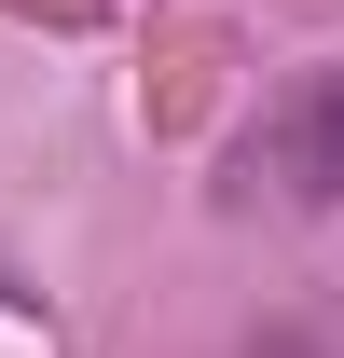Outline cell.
<instances>
[{
    "mask_svg": "<svg viewBox=\"0 0 344 358\" xmlns=\"http://www.w3.org/2000/svg\"><path fill=\"white\" fill-rule=\"evenodd\" d=\"M234 193H248V207H344V55H317V69L234 138Z\"/></svg>",
    "mask_w": 344,
    "mask_h": 358,
    "instance_id": "1",
    "label": "cell"
},
{
    "mask_svg": "<svg viewBox=\"0 0 344 358\" xmlns=\"http://www.w3.org/2000/svg\"><path fill=\"white\" fill-rule=\"evenodd\" d=\"M0 303H14V289H0Z\"/></svg>",
    "mask_w": 344,
    "mask_h": 358,
    "instance_id": "3",
    "label": "cell"
},
{
    "mask_svg": "<svg viewBox=\"0 0 344 358\" xmlns=\"http://www.w3.org/2000/svg\"><path fill=\"white\" fill-rule=\"evenodd\" d=\"M261 358H303V345H261Z\"/></svg>",
    "mask_w": 344,
    "mask_h": 358,
    "instance_id": "2",
    "label": "cell"
}]
</instances>
